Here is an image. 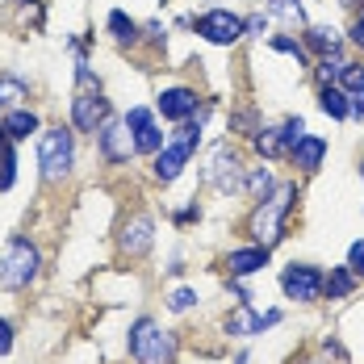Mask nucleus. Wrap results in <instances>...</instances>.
<instances>
[{
  "mask_svg": "<svg viewBox=\"0 0 364 364\" xmlns=\"http://www.w3.org/2000/svg\"><path fill=\"white\" fill-rule=\"evenodd\" d=\"M293 205H297V184L293 181L277 184V193H268L264 201H255L252 218H247L252 243H259V247H277V243L285 239V226H289Z\"/></svg>",
  "mask_w": 364,
  "mask_h": 364,
  "instance_id": "1",
  "label": "nucleus"
},
{
  "mask_svg": "<svg viewBox=\"0 0 364 364\" xmlns=\"http://www.w3.org/2000/svg\"><path fill=\"white\" fill-rule=\"evenodd\" d=\"M126 352H130L139 364H176V335L164 331L151 314H143V318L130 323Z\"/></svg>",
  "mask_w": 364,
  "mask_h": 364,
  "instance_id": "2",
  "label": "nucleus"
},
{
  "mask_svg": "<svg viewBox=\"0 0 364 364\" xmlns=\"http://www.w3.org/2000/svg\"><path fill=\"white\" fill-rule=\"evenodd\" d=\"M197 146H201V122L193 117V122H184L181 130H176L168 143L155 151V164H151L155 181H159V184H172L184 168H188V159L197 155Z\"/></svg>",
  "mask_w": 364,
  "mask_h": 364,
  "instance_id": "3",
  "label": "nucleus"
},
{
  "mask_svg": "<svg viewBox=\"0 0 364 364\" xmlns=\"http://www.w3.org/2000/svg\"><path fill=\"white\" fill-rule=\"evenodd\" d=\"M38 268H42V255L38 247L26 239V235H13L0 252V289L17 293V289H30L38 281Z\"/></svg>",
  "mask_w": 364,
  "mask_h": 364,
  "instance_id": "4",
  "label": "nucleus"
},
{
  "mask_svg": "<svg viewBox=\"0 0 364 364\" xmlns=\"http://www.w3.org/2000/svg\"><path fill=\"white\" fill-rule=\"evenodd\" d=\"M38 164H42V181L59 184L72 176L75 168V134L68 126H55L38 139Z\"/></svg>",
  "mask_w": 364,
  "mask_h": 364,
  "instance_id": "5",
  "label": "nucleus"
},
{
  "mask_svg": "<svg viewBox=\"0 0 364 364\" xmlns=\"http://www.w3.org/2000/svg\"><path fill=\"white\" fill-rule=\"evenodd\" d=\"M243 181H247L243 159L230 151V143H218L210 151V164H205V184L222 197H230V193H243Z\"/></svg>",
  "mask_w": 364,
  "mask_h": 364,
  "instance_id": "6",
  "label": "nucleus"
},
{
  "mask_svg": "<svg viewBox=\"0 0 364 364\" xmlns=\"http://www.w3.org/2000/svg\"><path fill=\"white\" fill-rule=\"evenodd\" d=\"M193 30H197V38H205L210 46H235L239 38H247L243 17L230 13V9H210V13L193 17Z\"/></svg>",
  "mask_w": 364,
  "mask_h": 364,
  "instance_id": "7",
  "label": "nucleus"
},
{
  "mask_svg": "<svg viewBox=\"0 0 364 364\" xmlns=\"http://www.w3.org/2000/svg\"><path fill=\"white\" fill-rule=\"evenodd\" d=\"M323 268H314V264H297L293 259L289 268L281 272V293L289 297V301H297V306H310V301H318L323 297Z\"/></svg>",
  "mask_w": 364,
  "mask_h": 364,
  "instance_id": "8",
  "label": "nucleus"
},
{
  "mask_svg": "<svg viewBox=\"0 0 364 364\" xmlns=\"http://www.w3.org/2000/svg\"><path fill=\"white\" fill-rule=\"evenodd\" d=\"M109 117H113V105L105 101L101 88H80V92H75V101H72V126L75 130L97 134Z\"/></svg>",
  "mask_w": 364,
  "mask_h": 364,
  "instance_id": "9",
  "label": "nucleus"
},
{
  "mask_svg": "<svg viewBox=\"0 0 364 364\" xmlns=\"http://www.w3.org/2000/svg\"><path fill=\"white\" fill-rule=\"evenodd\" d=\"M97 151H101V159L109 164V168H122V164H130L139 151H134V139H130V126L126 122H105L101 130H97Z\"/></svg>",
  "mask_w": 364,
  "mask_h": 364,
  "instance_id": "10",
  "label": "nucleus"
},
{
  "mask_svg": "<svg viewBox=\"0 0 364 364\" xmlns=\"http://www.w3.org/2000/svg\"><path fill=\"white\" fill-rule=\"evenodd\" d=\"M155 109H159V117H164V122H176V126H184V122H193V117H197V109H201V97H197L193 88H184V84H172V88H164V92H159Z\"/></svg>",
  "mask_w": 364,
  "mask_h": 364,
  "instance_id": "11",
  "label": "nucleus"
},
{
  "mask_svg": "<svg viewBox=\"0 0 364 364\" xmlns=\"http://www.w3.org/2000/svg\"><path fill=\"white\" fill-rule=\"evenodd\" d=\"M126 126H130V139H134V151L139 155H155L159 146H164V134H159V126H155V113L143 109V105H134V109L122 117Z\"/></svg>",
  "mask_w": 364,
  "mask_h": 364,
  "instance_id": "12",
  "label": "nucleus"
},
{
  "mask_svg": "<svg viewBox=\"0 0 364 364\" xmlns=\"http://www.w3.org/2000/svg\"><path fill=\"white\" fill-rule=\"evenodd\" d=\"M151 243H155V222L146 218V214H134V218L122 226V235H117V247L130 255V259L146 255L151 252Z\"/></svg>",
  "mask_w": 364,
  "mask_h": 364,
  "instance_id": "13",
  "label": "nucleus"
},
{
  "mask_svg": "<svg viewBox=\"0 0 364 364\" xmlns=\"http://www.w3.org/2000/svg\"><path fill=\"white\" fill-rule=\"evenodd\" d=\"M277 323H281V310L259 314L252 306H239L235 314H226V335H264V331H272Z\"/></svg>",
  "mask_w": 364,
  "mask_h": 364,
  "instance_id": "14",
  "label": "nucleus"
},
{
  "mask_svg": "<svg viewBox=\"0 0 364 364\" xmlns=\"http://www.w3.org/2000/svg\"><path fill=\"white\" fill-rule=\"evenodd\" d=\"M268 259H272V247H259V243L235 247V252L226 255V272L230 277H255L259 268H268Z\"/></svg>",
  "mask_w": 364,
  "mask_h": 364,
  "instance_id": "15",
  "label": "nucleus"
},
{
  "mask_svg": "<svg viewBox=\"0 0 364 364\" xmlns=\"http://www.w3.org/2000/svg\"><path fill=\"white\" fill-rule=\"evenodd\" d=\"M323 155H327V139H323V134H301L297 146L289 151L293 168H297V172H306V176L323 168Z\"/></svg>",
  "mask_w": 364,
  "mask_h": 364,
  "instance_id": "16",
  "label": "nucleus"
},
{
  "mask_svg": "<svg viewBox=\"0 0 364 364\" xmlns=\"http://www.w3.org/2000/svg\"><path fill=\"white\" fill-rule=\"evenodd\" d=\"M0 126H4V134H9L13 143H26L30 134H38V126H42V122H38L34 109H21V105H13V109L0 117Z\"/></svg>",
  "mask_w": 364,
  "mask_h": 364,
  "instance_id": "17",
  "label": "nucleus"
},
{
  "mask_svg": "<svg viewBox=\"0 0 364 364\" xmlns=\"http://www.w3.org/2000/svg\"><path fill=\"white\" fill-rule=\"evenodd\" d=\"M252 146L264 155V159H281L289 155V139H285V126H259L252 134Z\"/></svg>",
  "mask_w": 364,
  "mask_h": 364,
  "instance_id": "18",
  "label": "nucleus"
},
{
  "mask_svg": "<svg viewBox=\"0 0 364 364\" xmlns=\"http://www.w3.org/2000/svg\"><path fill=\"white\" fill-rule=\"evenodd\" d=\"M318 109L327 113V117H335V122H348L352 117V97L339 84H323L318 88Z\"/></svg>",
  "mask_w": 364,
  "mask_h": 364,
  "instance_id": "19",
  "label": "nucleus"
},
{
  "mask_svg": "<svg viewBox=\"0 0 364 364\" xmlns=\"http://www.w3.org/2000/svg\"><path fill=\"white\" fill-rule=\"evenodd\" d=\"M352 293H356V272H352L348 264L331 268V277L323 281V297H331V301H343V297H352Z\"/></svg>",
  "mask_w": 364,
  "mask_h": 364,
  "instance_id": "20",
  "label": "nucleus"
},
{
  "mask_svg": "<svg viewBox=\"0 0 364 364\" xmlns=\"http://www.w3.org/2000/svg\"><path fill=\"white\" fill-rule=\"evenodd\" d=\"M301 42H306V50H314V55H331V50H339V46H343L335 26H306Z\"/></svg>",
  "mask_w": 364,
  "mask_h": 364,
  "instance_id": "21",
  "label": "nucleus"
},
{
  "mask_svg": "<svg viewBox=\"0 0 364 364\" xmlns=\"http://www.w3.org/2000/svg\"><path fill=\"white\" fill-rule=\"evenodd\" d=\"M105 26H109L113 42H122V46H134V42H139V34H143V26H139V21L126 13V9H113Z\"/></svg>",
  "mask_w": 364,
  "mask_h": 364,
  "instance_id": "22",
  "label": "nucleus"
},
{
  "mask_svg": "<svg viewBox=\"0 0 364 364\" xmlns=\"http://www.w3.org/2000/svg\"><path fill=\"white\" fill-rule=\"evenodd\" d=\"M243 193H247L252 201H264L268 193H277V176H272V168H247Z\"/></svg>",
  "mask_w": 364,
  "mask_h": 364,
  "instance_id": "23",
  "label": "nucleus"
},
{
  "mask_svg": "<svg viewBox=\"0 0 364 364\" xmlns=\"http://www.w3.org/2000/svg\"><path fill=\"white\" fill-rule=\"evenodd\" d=\"M26 97H30V84H26L21 75L0 72V109H9V105H17V101H26Z\"/></svg>",
  "mask_w": 364,
  "mask_h": 364,
  "instance_id": "24",
  "label": "nucleus"
},
{
  "mask_svg": "<svg viewBox=\"0 0 364 364\" xmlns=\"http://www.w3.org/2000/svg\"><path fill=\"white\" fill-rule=\"evenodd\" d=\"M343 63H348L343 46H339V50H331V55H318V63H314V75H318V88H323V84H335V80H339V72H343Z\"/></svg>",
  "mask_w": 364,
  "mask_h": 364,
  "instance_id": "25",
  "label": "nucleus"
},
{
  "mask_svg": "<svg viewBox=\"0 0 364 364\" xmlns=\"http://www.w3.org/2000/svg\"><path fill=\"white\" fill-rule=\"evenodd\" d=\"M13 184H17V146L9 139L4 151H0V193H9Z\"/></svg>",
  "mask_w": 364,
  "mask_h": 364,
  "instance_id": "26",
  "label": "nucleus"
},
{
  "mask_svg": "<svg viewBox=\"0 0 364 364\" xmlns=\"http://www.w3.org/2000/svg\"><path fill=\"white\" fill-rule=\"evenodd\" d=\"M335 84H339V88H343L348 97H352V92H364V63H356V59H348Z\"/></svg>",
  "mask_w": 364,
  "mask_h": 364,
  "instance_id": "27",
  "label": "nucleus"
},
{
  "mask_svg": "<svg viewBox=\"0 0 364 364\" xmlns=\"http://www.w3.org/2000/svg\"><path fill=\"white\" fill-rule=\"evenodd\" d=\"M268 13H277L281 21H297V26H306V9H301V0H268Z\"/></svg>",
  "mask_w": 364,
  "mask_h": 364,
  "instance_id": "28",
  "label": "nucleus"
},
{
  "mask_svg": "<svg viewBox=\"0 0 364 364\" xmlns=\"http://www.w3.org/2000/svg\"><path fill=\"white\" fill-rule=\"evenodd\" d=\"M272 50H281V55H293V59H297V68H306V42L277 34V38H272Z\"/></svg>",
  "mask_w": 364,
  "mask_h": 364,
  "instance_id": "29",
  "label": "nucleus"
},
{
  "mask_svg": "<svg viewBox=\"0 0 364 364\" xmlns=\"http://www.w3.org/2000/svg\"><path fill=\"white\" fill-rule=\"evenodd\" d=\"M201 297H197V289H176V293H168V310L172 314H184V310H193Z\"/></svg>",
  "mask_w": 364,
  "mask_h": 364,
  "instance_id": "30",
  "label": "nucleus"
},
{
  "mask_svg": "<svg viewBox=\"0 0 364 364\" xmlns=\"http://www.w3.org/2000/svg\"><path fill=\"white\" fill-rule=\"evenodd\" d=\"M348 268H352L356 277H364V239L352 243V252H348Z\"/></svg>",
  "mask_w": 364,
  "mask_h": 364,
  "instance_id": "31",
  "label": "nucleus"
},
{
  "mask_svg": "<svg viewBox=\"0 0 364 364\" xmlns=\"http://www.w3.org/2000/svg\"><path fill=\"white\" fill-rule=\"evenodd\" d=\"M9 352H13V323L0 318V356H9Z\"/></svg>",
  "mask_w": 364,
  "mask_h": 364,
  "instance_id": "32",
  "label": "nucleus"
},
{
  "mask_svg": "<svg viewBox=\"0 0 364 364\" xmlns=\"http://www.w3.org/2000/svg\"><path fill=\"white\" fill-rule=\"evenodd\" d=\"M348 38H352L356 46H364V9H356V17H352V30H348Z\"/></svg>",
  "mask_w": 364,
  "mask_h": 364,
  "instance_id": "33",
  "label": "nucleus"
},
{
  "mask_svg": "<svg viewBox=\"0 0 364 364\" xmlns=\"http://www.w3.org/2000/svg\"><path fill=\"white\" fill-rule=\"evenodd\" d=\"M172 218L181 222V226H188V222H197V218H201V210H197V201H193V205H184V210H176Z\"/></svg>",
  "mask_w": 364,
  "mask_h": 364,
  "instance_id": "34",
  "label": "nucleus"
},
{
  "mask_svg": "<svg viewBox=\"0 0 364 364\" xmlns=\"http://www.w3.org/2000/svg\"><path fill=\"white\" fill-rule=\"evenodd\" d=\"M243 26H247V34H264L268 17H264V13H252V17H243Z\"/></svg>",
  "mask_w": 364,
  "mask_h": 364,
  "instance_id": "35",
  "label": "nucleus"
},
{
  "mask_svg": "<svg viewBox=\"0 0 364 364\" xmlns=\"http://www.w3.org/2000/svg\"><path fill=\"white\" fill-rule=\"evenodd\" d=\"M146 34H151V42H159V46H164V42H168V30H164V26H159V21H151V26H146Z\"/></svg>",
  "mask_w": 364,
  "mask_h": 364,
  "instance_id": "36",
  "label": "nucleus"
},
{
  "mask_svg": "<svg viewBox=\"0 0 364 364\" xmlns=\"http://www.w3.org/2000/svg\"><path fill=\"white\" fill-rule=\"evenodd\" d=\"M352 117L364 122V92H352Z\"/></svg>",
  "mask_w": 364,
  "mask_h": 364,
  "instance_id": "37",
  "label": "nucleus"
},
{
  "mask_svg": "<svg viewBox=\"0 0 364 364\" xmlns=\"http://www.w3.org/2000/svg\"><path fill=\"white\" fill-rule=\"evenodd\" d=\"M339 4H343V9H360V0H339Z\"/></svg>",
  "mask_w": 364,
  "mask_h": 364,
  "instance_id": "38",
  "label": "nucleus"
},
{
  "mask_svg": "<svg viewBox=\"0 0 364 364\" xmlns=\"http://www.w3.org/2000/svg\"><path fill=\"white\" fill-rule=\"evenodd\" d=\"M306 364H323V360H306Z\"/></svg>",
  "mask_w": 364,
  "mask_h": 364,
  "instance_id": "39",
  "label": "nucleus"
},
{
  "mask_svg": "<svg viewBox=\"0 0 364 364\" xmlns=\"http://www.w3.org/2000/svg\"><path fill=\"white\" fill-rule=\"evenodd\" d=\"M360 176H364V159H360Z\"/></svg>",
  "mask_w": 364,
  "mask_h": 364,
  "instance_id": "40",
  "label": "nucleus"
}]
</instances>
